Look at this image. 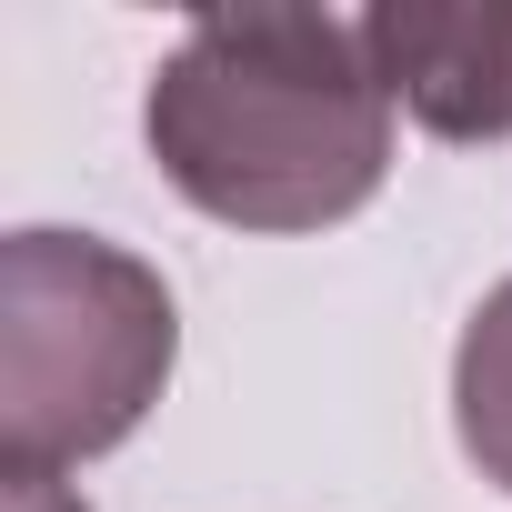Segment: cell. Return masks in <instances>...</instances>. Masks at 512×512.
<instances>
[{
  "label": "cell",
  "mask_w": 512,
  "mask_h": 512,
  "mask_svg": "<svg viewBox=\"0 0 512 512\" xmlns=\"http://www.w3.org/2000/svg\"><path fill=\"white\" fill-rule=\"evenodd\" d=\"M161 181L231 231L352 221L392 171V81L342 11H201L141 101Z\"/></svg>",
  "instance_id": "6da1fadb"
},
{
  "label": "cell",
  "mask_w": 512,
  "mask_h": 512,
  "mask_svg": "<svg viewBox=\"0 0 512 512\" xmlns=\"http://www.w3.org/2000/svg\"><path fill=\"white\" fill-rule=\"evenodd\" d=\"M11 512H81L61 482H41V472H11Z\"/></svg>",
  "instance_id": "5b68a950"
},
{
  "label": "cell",
  "mask_w": 512,
  "mask_h": 512,
  "mask_svg": "<svg viewBox=\"0 0 512 512\" xmlns=\"http://www.w3.org/2000/svg\"><path fill=\"white\" fill-rule=\"evenodd\" d=\"M452 432H462L472 472L492 492H512V282L462 322V352H452Z\"/></svg>",
  "instance_id": "277c9868"
},
{
  "label": "cell",
  "mask_w": 512,
  "mask_h": 512,
  "mask_svg": "<svg viewBox=\"0 0 512 512\" xmlns=\"http://www.w3.org/2000/svg\"><path fill=\"white\" fill-rule=\"evenodd\" d=\"M181 352V312L141 251L101 231H11L0 251V472L61 482L141 432Z\"/></svg>",
  "instance_id": "7a4b0ae2"
},
{
  "label": "cell",
  "mask_w": 512,
  "mask_h": 512,
  "mask_svg": "<svg viewBox=\"0 0 512 512\" xmlns=\"http://www.w3.org/2000/svg\"><path fill=\"white\" fill-rule=\"evenodd\" d=\"M392 101L442 141H512V11H372Z\"/></svg>",
  "instance_id": "3957f363"
}]
</instances>
